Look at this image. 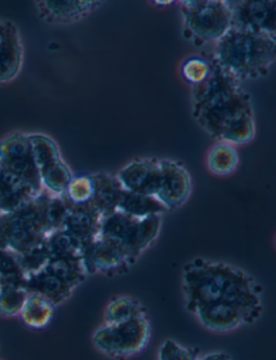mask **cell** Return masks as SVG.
Returning a JSON list of instances; mask_svg holds the SVG:
<instances>
[{
	"instance_id": "cell-1",
	"label": "cell",
	"mask_w": 276,
	"mask_h": 360,
	"mask_svg": "<svg viewBox=\"0 0 276 360\" xmlns=\"http://www.w3.org/2000/svg\"><path fill=\"white\" fill-rule=\"evenodd\" d=\"M182 289L187 311L207 330L227 333L261 319L263 290L244 270L196 258L184 264Z\"/></svg>"
},
{
	"instance_id": "cell-2",
	"label": "cell",
	"mask_w": 276,
	"mask_h": 360,
	"mask_svg": "<svg viewBox=\"0 0 276 360\" xmlns=\"http://www.w3.org/2000/svg\"><path fill=\"white\" fill-rule=\"evenodd\" d=\"M212 65L206 80L192 86V116L203 131L217 141L246 145L256 135L251 95L239 81L213 60Z\"/></svg>"
},
{
	"instance_id": "cell-3",
	"label": "cell",
	"mask_w": 276,
	"mask_h": 360,
	"mask_svg": "<svg viewBox=\"0 0 276 360\" xmlns=\"http://www.w3.org/2000/svg\"><path fill=\"white\" fill-rule=\"evenodd\" d=\"M275 58L276 39L232 26L214 44L210 60L242 84L267 76Z\"/></svg>"
},
{
	"instance_id": "cell-4",
	"label": "cell",
	"mask_w": 276,
	"mask_h": 360,
	"mask_svg": "<svg viewBox=\"0 0 276 360\" xmlns=\"http://www.w3.org/2000/svg\"><path fill=\"white\" fill-rule=\"evenodd\" d=\"M50 193L42 191L32 201L8 214H0V248L20 255L46 240V205Z\"/></svg>"
},
{
	"instance_id": "cell-5",
	"label": "cell",
	"mask_w": 276,
	"mask_h": 360,
	"mask_svg": "<svg viewBox=\"0 0 276 360\" xmlns=\"http://www.w3.org/2000/svg\"><path fill=\"white\" fill-rule=\"evenodd\" d=\"M182 32L196 46L216 44L232 27L226 1L196 0L182 1Z\"/></svg>"
},
{
	"instance_id": "cell-6",
	"label": "cell",
	"mask_w": 276,
	"mask_h": 360,
	"mask_svg": "<svg viewBox=\"0 0 276 360\" xmlns=\"http://www.w3.org/2000/svg\"><path fill=\"white\" fill-rule=\"evenodd\" d=\"M161 226L162 216L134 218L115 210L101 218L99 236L117 243L136 261L157 240Z\"/></svg>"
},
{
	"instance_id": "cell-7",
	"label": "cell",
	"mask_w": 276,
	"mask_h": 360,
	"mask_svg": "<svg viewBox=\"0 0 276 360\" xmlns=\"http://www.w3.org/2000/svg\"><path fill=\"white\" fill-rule=\"evenodd\" d=\"M88 276L82 261H49L39 272L26 276L25 288L48 299L54 307L66 302Z\"/></svg>"
},
{
	"instance_id": "cell-8",
	"label": "cell",
	"mask_w": 276,
	"mask_h": 360,
	"mask_svg": "<svg viewBox=\"0 0 276 360\" xmlns=\"http://www.w3.org/2000/svg\"><path fill=\"white\" fill-rule=\"evenodd\" d=\"M151 325L147 317L118 323H105L92 335L97 351L111 358L132 357L142 353L149 345Z\"/></svg>"
},
{
	"instance_id": "cell-9",
	"label": "cell",
	"mask_w": 276,
	"mask_h": 360,
	"mask_svg": "<svg viewBox=\"0 0 276 360\" xmlns=\"http://www.w3.org/2000/svg\"><path fill=\"white\" fill-rule=\"evenodd\" d=\"M42 188L52 195H62L72 181V171L61 155L56 141L42 133L28 134Z\"/></svg>"
},
{
	"instance_id": "cell-10",
	"label": "cell",
	"mask_w": 276,
	"mask_h": 360,
	"mask_svg": "<svg viewBox=\"0 0 276 360\" xmlns=\"http://www.w3.org/2000/svg\"><path fill=\"white\" fill-rule=\"evenodd\" d=\"M0 169L36 193L44 191L28 134L14 133L0 141Z\"/></svg>"
},
{
	"instance_id": "cell-11",
	"label": "cell",
	"mask_w": 276,
	"mask_h": 360,
	"mask_svg": "<svg viewBox=\"0 0 276 360\" xmlns=\"http://www.w3.org/2000/svg\"><path fill=\"white\" fill-rule=\"evenodd\" d=\"M81 261L88 275L121 274L135 264L117 243L99 236L85 246Z\"/></svg>"
},
{
	"instance_id": "cell-12",
	"label": "cell",
	"mask_w": 276,
	"mask_h": 360,
	"mask_svg": "<svg viewBox=\"0 0 276 360\" xmlns=\"http://www.w3.org/2000/svg\"><path fill=\"white\" fill-rule=\"evenodd\" d=\"M233 27L276 39V1H226Z\"/></svg>"
},
{
	"instance_id": "cell-13",
	"label": "cell",
	"mask_w": 276,
	"mask_h": 360,
	"mask_svg": "<svg viewBox=\"0 0 276 360\" xmlns=\"http://www.w3.org/2000/svg\"><path fill=\"white\" fill-rule=\"evenodd\" d=\"M159 189L156 199L168 210H175L188 201L192 194V176L188 169L178 161L160 160Z\"/></svg>"
},
{
	"instance_id": "cell-14",
	"label": "cell",
	"mask_w": 276,
	"mask_h": 360,
	"mask_svg": "<svg viewBox=\"0 0 276 360\" xmlns=\"http://www.w3.org/2000/svg\"><path fill=\"white\" fill-rule=\"evenodd\" d=\"M115 177L125 191L156 198L161 178L160 160L152 158L133 160L120 169Z\"/></svg>"
},
{
	"instance_id": "cell-15",
	"label": "cell",
	"mask_w": 276,
	"mask_h": 360,
	"mask_svg": "<svg viewBox=\"0 0 276 360\" xmlns=\"http://www.w3.org/2000/svg\"><path fill=\"white\" fill-rule=\"evenodd\" d=\"M24 48L21 35L11 21H0V84L19 76L23 66Z\"/></svg>"
},
{
	"instance_id": "cell-16",
	"label": "cell",
	"mask_w": 276,
	"mask_h": 360,
	"mask_svg": "<svg viewBox=\"0 0 276 360\" xmlns=\"http://www.w3.org/2000/svg\"><path fill=\"white\" fill-rule=\"evenodd\" d=\"M99 1H39L38 11L49 23L70 24L84 19L92 13Z\"/></svg>"
},
{
	"instance_id": "cell-17",
	"label": "cell",
	"mask_w": 276,
	"mask_h": 360,
	"mask_svg": "<svg viewBox=\"0 0 276 360\" xmlns=\"http://www.w3.org/2000/svg\"><path fill=\"white\" fill-rule=\"evenodd\" d=\"M101 217L92 208L70 210L62 229L84 250L99 236Z\"/></svg>"
},
{
	"instance_id": "cell-18",
	"label": "cell",
	"mask_w": 276,
	"mask_h": 360,
	"mask_svg": "<svg viewBox=\"0 0 276 360\" xmlns=\"http://www.w3.org/2000/svg\"><path fill=\"white\" fill-rule=\"evenodd\" d=\"M94 196L91 207L101 218L117 210L123 189L115 176L107 173L93 174Z\"/></svg>"
},
{
	"instance_id": "cell-19",
	"label": "cell",
	"mask_w": 276,
	"mask_h": 360,
	"mask_svg": "<svg viewBox=\"0 0 276 360\" xmlns=\"http://www.w3.org/2000/svg\"><path fill=\"white\" fill-rule=\"evenodd\" d=\"M39 194L0 169V214L19 210Z\"/></svg>"
},
{
	"instance_id": "cell-20",
	"label": "cell",
	"mask_w": 276,
	"mask_h": 360,
	"mask_svg": "<svg viewBox=\"0 0 276 360\" xmlns=\"http://www.w3.org/2000/svg\"><path fill=\"white\" fill-rule=\"evenodd\" d=\"M54 312L56 307L48 299L37 293L28 292L19 316L26 327L40 330L50 325L54 319Z\"/></svg>"
},
{
	"instance_id": "cell-21",
	"label": "cell",
	"mask_w": 276,
	"mask_h": 360,
	"mask_svg": "<svg viewBox=\"0 0 276 360\" xmlns=\"http://www.w3.org/2000/svg\"><path fill=\"white\" fill-rule=\"evenodd\" d=\"M117 210L131 217L147 218L163 215L166 208L154 196L133 193L123 190Z\"/></svg>"
},
{
	"instance_id": "cell-22",
	"label": "cell",
	"mask_w": 276,
	"mask_h": 360,
	"mask_svg": "<svg viewBox=\"0 0 276 360\" xmlns=\"http://www.w3.org/2000/svg\"><path fill=\"white\" fill-rule=\"evenodd\" d=\"M239 165L237 148L230 143L218 141L207 153L206 165L211 173L216 176H229L235 173Z\"/></svg>"
},
{
	"instance_id": "cell-23",
	"label": "cell",
	"mask_w": 276,
	"mask_h": 360,
	"mask_svg": "<svg viewBox=\"0 0 276 360\" xmlns=\"http://www.w3.org/2000/svg\"><path fill=\"white\" fill-rule=\"evenodd\" d=\"M147 317L144 305L137 299L130 296H119L109 301L104 319L105 323H118L131 319Z\"/></svg>"
},
{
	"instance_id": "cell-24",
	"label": "cell",
	"mask_w": 276,
	"mask_h": 360,
	"mask_svg": "<svg viewBox=\"0 0 276 360\" xmlns=\"http://www.w3.org/2000/svg\"><path fill=\"white\" fill-rule=\"evenodd\" d=\"M62 196L69 210L92 208L91 204L94 196V180L92 175H83L79 177L74 176Z\"/></svg>"
},
{
	"instance_id": "cell-25",
	"label": "cell",
	"mask_w": 276,
	"mask_h": 360,
	"mask_svg": "<svg viewBox=\"0 0 276 360\" xmlns=\"http://www.w3.org/2000/svg\"><path fill=\"white\" fill-rule=\"evenodd\" d=\"M28 291L21 285L0 283V316H19Z\"/></svg>"
},
{
	"instance_id": "cell-26",
	"label": "cell",
	"mask_w": 276,
	"mask_h": 360,
	"mask_svg": "<svg viewBox=\"0 0 276 360\" xmlns=\"http://www.w3.org/2000/svg\"><path fill=\"white\" fill-rule=\"evenodd\" d=\"M25 281L26 275L20 264L18 254L0 248V283L25 287Z\"/></svg>"
},
{
	"instance_id": "cell-27",
	"label": "cell",
	"mask_w": 276,
	"mask_h": 360,
	"mask_svg": "<svg viewBox=\"0 0 276 360\" xmlns=\"http://www.w3.org/2000/svg\"><path fill=\"white\" fill-rule=\"evenodd\" d=\"M212 60L210 58L192 56L187 58L182 66V76L192 86H199L206 80L212 70Z\"/></svg>"
},
{
	"instance_id": "cell-28",
	"label": "cell",
	"mask_w": 276,
	"mask_h": 360,
	"mask_svg": "<svg viewBox=\"0 0 276 360\" xmlns=\"http://www.w3.org/2000/svg\"><path fill=\"white\" fill-rule=\"evenodd\" d=\"M20 264L26 276L39 272L49 264V252L46 248V240L39 244L34 245L26 252L18 255Z\"/></svg>"
},
{
	"instance_id": "cell-29",
	"label": "cell",
	"mask_w": 276,
	"mask_h": 360,
	"mask_svg": "<svg viewBox=\"0 0 276 360\" xmlns=\"http://www.w3.org/2000/svg\"><path fill=\"white\" fill-rule=\"evenodd\" d=\"M198 349L184 347L175 340L168 339L160 345L157 360H199Z\"/></svg>"
},
{
	"instance_id": "cell-30",
	"label": "cell",
	"mask_w": 276,
	"mask_h": 360,
	"mask_svg": "<svg viewBox=\"0 0 276 360\" xmlns=\"http://www.w3.org/2000/svg\"><path fill=\"white\" fill-rule=\"evenodd\" d=\"M69 210L62 195L49 196L48 205H46V221H48L49 230L51 232L62 229L65 220L68 217Z\"/></svg>"
},
{
	"instance_id": "cell-31",
	"label": "cell",
	"mask_w": 276,
	"mask_h": 360,
	"mask_svg": "<svg viewBox=\"0 0 276 360\" xmlns=\"http://www.w3.org/2000/svg\"><path fill=\"white\" fill-rule=\"evenodd\" d=\"M199 360H232V358L226 352L215 351L200 356Z\"/></svg>"
}]
</instances>
